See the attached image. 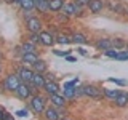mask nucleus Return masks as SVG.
Wrapping results in <instances>:
<instances>
[{
  "mask_svg": "<svg viewBox=\"0 0 128 120\" xmlns=\"http://www.w3.org/2000/svg\"><path fill=\"white\" fill-rule=\"evenodd\" d=\"M30 101H29V106H30V109L34 110V114H43V110H45V107H46V99L43 98V96H40V94H34V96H30Z\"/></svg>",
  "mask_w": 128,
  "mask_h": 120,
  "instance_id": "nucleus-1",
  "label": "nucleus"
},
{
  "mask_svg": "<svg viewBox=\"0 0 128 120\" xmlns=\"http://www.w3.org/2000/svg\"><path fill=\"white\" fill-rule=\"evenodd\" d=\"M19 85H21V78H19V75L10 74V75H6V77H5V82H3V86H5V90H8V91H14Z\"/></svg>",
  "mask_w": 128,
  "mask_h": 120,
  "instance_id": "nucleus-2",
  "label": "nucleus"
},
{
  "mask_svg": "<svg viewBox=\"0 0 128 120\" xmlns=\"http://www.w3.org/2000/svg\"><path fill=\"white\" fill-rule=\"evenodd\" d=\"M83 94H85V96H90V98H94V99H101L102 94H104V91L99 86L90 85V83H88V85L83 86Z\"/></svg>",
  "mask_w": 128,
  "mask_h": 120,
  "instance_id": "nucleus-3",
  "label": "nucleus"
},
{
  "mask_svg": "<svg viewBox=\"0 0 128 120\" xmlns=\"http://www.w3.org/2000/svg\"><path fill=\"white\" fill-rule=\"evenodd\" d=\"M26 27L29 32H34V34H38L42 30V21L37 18V16H30V18L26 19Z\"/></svg>",
  "mask_w": 128,
  "mask_h": 120,
  "instance_id": "nucleus-4",
  "label": "nucleus"
},
{
  "mask_svg": "<svg viewBox=\"0 0 128 120\" xmlns=\"http://www.w3.org/2000/svg\"><path fill=\"white\" fill-rule=\"evenodd\" d=\"M14 93H16V96H18L19 99H24V101H26V99L30 98V93H32V91H30V85H27V83H21V85L14 90Z\"/></svg>",
  "mask_w": 128,
  "mask_h": 120,
  "instance_id": "nucleus-5",
  "label": "nucleus"
},
{
  "mask_svg": "<svg viewBox=\"0 0 128 120\" xmlns=\"http://www.w3.org/2000/svg\"><path fill=\"white\" fill-rule=\"evenodd\" d=\"M30 85H34L35 88H43L45 86V83H46V78H45V75L43 74H38V72H34V77H32L30 80Z\"/></svg>",
  "mask_w": 128,
  "mask_h": 120,
  "instance_id": "nucleus-6",
  "label": "nucleus"
},
{
  "mask_svg": "<svg viewBox=\"0 0 128 120\" xmlns=\"http://www.w3.org/2000/svg\"><path fill=\"white\" fill-rule=\"evenodd\" d=\"M38 38H40V43H42V45H45V46H51L54 43V37L50 34V32L40 30L38 32Z\"/></svg>",
  "mask_w": 128,
  "mask_h": 120,
  "instance_id": "nucleus-7",
  "label": "nucleus"
},
{
  "mask_svg": "<svg viewBox=\"0 0 128 120\" xmlns=\"http://www.w3.org/2000/svg\"><path fill=\"white\" fill-rule=\"evenodd\" d=\"M88 8L91 13H101L104 8V2L102 0H90L88 2Z\"/></svg>",
  "mask_w": 128,
  "mask_h": 120,
  "instance_id": "nucleus-8",
  "label": "nucleus"
},
{
  "mask_svg": "<svg viewBox=\"0 0 128 120\" xmlns=\"http://www.w3.org/2000/svg\"><path fill=\"white\" fill-rule=\"evenodd\" d=\"M18 75H19V78H22L26 83H29L30 80H32V77H34V70L27 69V67H21L19 72H18Z\"/></svg>",
  "mask_w": 128,
  "mask_h": 120,
  "instance_id": "nucleus-9",
  "label": "nucleus"
},
{
  "mask_svg": "<svg viewBox=\"0 0 128 120\" xmlns=\"http://www.w3.org/2000/svg\"><path fill=\"white\" fill-rule=\"evenodd\" d=\"M50 101L53 102V106H56V107H64L66 106V98L61 96V94H58V93L50 94Z\"/></svg>",
  "mask_w": 128,
  "mask_h": 120,
  "instance_id": "nucleus-10",
  "label": "nucleus"
},
{
  "mask_svg": "<svg viewBox=\"0 0 128 120\" xmlns=\"http://www.w3.org/2000/svg\"><path fill=\"white\" fill-rule=\"evenodd\" d=\"M43 115H45L46 120H59V112L54 109V107H45V110H43Z\"/></svg>",
  "mask_w": 128,
  "mask_h": 120,
  "instance_id": "nucleus-11",
  "label": "nucleus"
},
{
  "mask_svg": "<svg viewBox=\"0 0 128 120\" xmlns=\"http://www.w3.org/2000/svg\"><path fill=\"white\" fill-rule=\"evenodd\" d=\"M114 101H115V104H117L118 107H125L128 104V93H125V91H118L117 98H115Z\"/></svg>",
  "mask_w": 128,
  "mask_h": 120,
  "instance_id": "nucleus-12",
  "label": "nucleus"
},
{
  "mask_svg": "<svg viewBox=\"0 0 128 120\" xmlns=\"http://www.w3.org/2000/svg\"><path fill=\"white\" fill-rule=\"evenodd\" d=\"M45 91L48 94H53V93H58V90H59V86H58V83L54 82V80H46V83H45Z\"/></svg>",
  "mask_w": 128,
  "mask_h": 120,
  "instance_id": "nucleus-13",
  "label": "nucleus"
},
{
  "mask_svg": "<svg viewBox=\"0 0 128 120\" xmlns=\"http://www.w3.org/2000/svg\"><path fill=\"white\" fill-rule=\"evenodd\" d=\"M32 66V70L34 72H38V74H43V72L46 70V62L42 61V59H37L34 64H30Z\"/></svg>",
  "mask_w": 128,
  "mask_h": 120,
  "instance_id": "nucleus-14",
  "label": "nucleus"
},
{
  "mask_svg": "<svg viewBox=\"0 0 128 120\" xmlns=\"http://www.w3.org/2000/svg\"><path fill=\"white\" fill-rule=\"evenodd\" d=\"M64 5V0H48V10L50 11H59Z\"/></svg>",
  "mask_w": 128,
  "mask_h": 120,
  "instance_id": "nucleus-15",
  "label": "nucleus"
},
{
  "mask_svg": "<svg viewBox=\"0 0 128 120\" xmlns=\"http://www.w3.org/2000/svg\"><path fill=\"white\" fill-rule=\"evenodd\" d=\"M96 48L98 50H109V48H112V42L109 38H99L98 42H96Z\"/></svg>",
  "mask_w": 128,
  "mask_h": 120,
  "instance_id": "nucleus-16",
  "label": "nucleus"
},
{
  "mask_svg": "<svg viewBox=\"0 0 128 120\" xmlns=\"http://www.w3.org/2000/svg\"><path fill=\"white\" fill-rule=\"evenodd\" d=\"M61 10H64V14H67V16H77V13H75V5L72 2L64 3Z\"/></svg>",
  "mask_w": 128,
  "mask_h": 120,
  "instance_id": "nucleus-17",
  "label": "nucleus"
},
{
  "mask_svg": "<svg viewBox=\"0 0 128 120\" xmlns=\"http://www.w3.org/2000/svg\"><path fill=\"white\" fill-rule=\"evenodd\" d=\"M21 51H22V54H24V53H37V48H35L34 43L24 42L22 45H21Z\"/></svg>",
  "mask_w": 128,
  "mask_h": 120,
  "instance_id": "nucleus-18",
  "label": "nucleus"
},
{
  "mask_svg": "<svg viewBox=\"0 0 128 120\" xmlns=\"http://www.w3.org/2000/svg\"><path fill=\"white\" fill-rule=\"evenodd\" d=\"M19 5H21V8L24 11H32V8L35 6V2L34 0H19Z\"/></svg>",
  "mask_w": 128,
  "mask_h": 120,
  "instance_id": "nucleus-19",
  "label": "nucleus"
},
{
  "mask_svg": "<svg viewBox=\"0 0 128 120\" xmlns=\"http://www.w3.org/2000/svg\"><path fill=\"white\" fill-rule=\"evenodd\" d=\"M37 59H38L37 53H24L22 54V62H26V64H34Z\"/></svg>",
  "mask_w": 128,
  "mask_h": 120,
  "instance_id": "nucleus-20",
  "label": "nucleus"
},
{
  "mask_svg": "<svg viewBox=\"0 0 128 120\" xmlns=\"http://www.w3.org/2000/svg\"><path fill=\"white\" fill-rule=\"evenodd\" d=\"M35 6H37V10L40 11V13H46L48 10V0H37L35 2Z\"/></svg>",
  "mask_w": 128,
  "mask_h": 120,
  "instance_id": "nucleus-21",
  "label": "nucleus"
},
{
  "mask_svg": "<svg viewBox=\"0 0 128 120\" xmlns=\"http://www.w3.org/2000/svg\"><path fill=\"white\" fill-rule=\"evenodd\" d=\"M72 40H74L75 43H78V45H85V43H88L86 37L83 34H74L72 35Z\"/></svg>",
  "mask_w": 128,
  "mask_h": 120,
  "instance_id": "nucleus-22",
  "label": "nucleus"
},
{
  "mask_svg": "<svg viewBox=\"0 0 128 120\" xmlns=\"http://www.w3.org/2000/svg\"><path fill=\"white\" fill-rule=\"evenodd\" d=\"M102 91H104V96L112 99V101H114V99L117 98V94H118V90H110V88H104Z\"/></svg>",
  "mask_w": 128,
  "mask_h": 120,
  "instance_id": "nucleus-23",
  "label": "nucleus"
},
{
  "mask_svg": "<svg viewBox=\"0 0 128 120\" xmlns=\"http://www.w3.org/2000/svg\"><path fill=\"white\" fill-rule=\"evenodd\" d=\"M110 42H112V46H114L115 50H120V48H125V45H126V43L123 42L122 38H114V40H110Z\"/></svg>",
  "mask_w": 128,
  "mask_h": 120,
  "instance_id": "nucleus-24",
  "label": "nucleus"
},
{
  "mask_svg": "<svg viewBox=\"0 0 128 120\" xmlns=\"http://www.w3.org/2000/svg\"><path fill=\"white\" fill-rule=\"evenodd\" d=\"M110 10L112 11H118L120 14H125V8L120 5V3H110Z\"/></svg>",
  "mask_w": 128,
  "mask_h": 120,
  "instance_id": "nucleus-25",
  "label": "nucleus"
},
{
  "mask_svg": "<svg viewBox=\"0 0 128 120\" xmlns=\"http://www.w3.org/2000/svg\"><path fill=\"white\" fill-rule=\"evenodd\" d=\"M104 54L107 56V58H117V54H118V51L117 50H114V48H109V50H104Z\"/></svg>",
  "mask_w": 128,
  "mask_h": 120,
  "instance_id": "nucleus-26",
  "label": "nucleus"
},
{
  "mask_svg": "<svg viewBox=\"0 0 128 120\" xmlns=\"http://www.w3.org/2000/svg\"><path fill=\"white\" fill-rule=\"evenodd\" d=\"M27 42H30V43H40V38H38V34H34V32H30V35H29V40H27Z\"/></svg>",
  "mask_w": 128,
  "mask_h": 120,
  "instance_id": "nucleus-27",
  "label": "nucleus"
},
{
  "mask_svg": "<svg viewBox=\"0 0 128 120\" xmlns=\"http://www.w3.org/2000/svg\"><path fill=\"white\" fill-rule=\"evenodd\" d=\"M109 82H114V83H117V85H120V86H126L128 85L126 80H120V78H109Z\"/></svg>",
  "mask_w": 128,
  "mask_h": 120,
  "instance_id": "nucleus-28",
  "label": "nucleus"
},
{
  "mask_svg": "<svg viewBox=\"0 0 128 120\" xmlns=\"http://www.w3.org/2000/svg\"><path fill=\"white\" fill-rule=\"evenodd\" d=\"M88 2H90V0H74V5L83 8V6H88Z\"/></svg>",
  "mask_w": 128,
  "mask_h": 120,
  "instance_id": "nucleus-29",
  "label": "nucleus"
},
{
  "mask_svg": "<svg viewBox=\"0 0 128 120\" xmlns=\"http://www.w3.org/2000/svg\"><path fill=\"white\" fill-rule=\"evenodd\" d=\"M53 53H54L56 56H69V54H70V50H67V51H61V50H54Z\"/></svg>",
  "mask_w": 128,
  "mask_h": 120,
  "instance_id": "nucleus-30",
  "label": "nucleus"
},
{
  "mask_svg": "<svg viewBox=\"0 0 128 120\" xmlns=\"http://www.w3.org/2000/svg\"><path fill=\"white\" fill-rule=\"evenodd\" d=\"M74 93L77 98H80V96H83V86H75L74 88Z\"/></svg>",
  "mask_w": 128,
  "mask_h": 120,
  "instance_id": "nucleus-31",
  "label": "nucleus"
},
{
  "mask_svg": "<svg viewBox=\"0 0 128 120\" xmlns=\"http://www.w3.org/2000/svg\"><path fill=\"white\" fill-rule=\"evenodd\" d=\"M58 42H59V43H69L70 38L67 37V35H59V37H58Z\"/></svg>",
  "mask_w": 128,
  "mask_h": 120,
  "instance_id": "nucleus-32",
  "label": "nucleus"
},
{
  "mask_svg": "<svg viewBox=\"0 0 128 120\" xmlns=\"http://www.w3.org/2000/svg\"><path fill=\"white\" fill-rule=\"evenodd\" d=\"M115 59H128V51H123V53H118Z\"/></svg>",
  "mask_w": 128,
  "mask_h": 120,
  "instance_id": "nucleus-33",
  "label": "nucleus"
},
{
  "mask_svg": "<svg viewBox=\"0 0 128 120\" xmlns=\"http://www.w3.org/2000/svg\"><path fill=\"white\" fill-rule=\"evenodd\" d=\"M16 115H18V117H27V115H29V114H27V110H24V109H21V110H18V112H16Z\"/></svg>",
  "mask_w": 128,
  "mask_h": 120,
  "instance_id": "nucleus-34",
  "label": "nucleus"
},
{
  "mask_svg": "<svg viewBox=\"0 0 128 120\" xmlns=\"http://www.w3.org/2000/svg\"><path fill=\"white\" fill-rule=\"evenodd\" d=\"M2 120H14V118H13V115H11L10 112H5V114H3V117H2Z\"/></svg>",
  "mask_w": 128,
  "mask_h": 120,
  "instance_id": "nucleus-35",
  "label": "nucleus"
},
{
  "mask_svg": "<svg viewBox=\"0 0 128 120\" xmlns=\"http://www.w3.org/2000/svg\"><path fill=\"white\" fill-rule=\"evenodd\" d=\"M58 21H61V22L67 21V14H59V16H58Z\"/></svg>",
  "mask_w": 128,
  "mask_h": 120,
  "instance_id": "nucleus-36",
  "label": "nucleus"
},
{
  "mask_svg": "<svg viewBox=\"0 0 128 120\" xmlns=\"http://www.w3.org/2000/svg\"><path fill=\"white\" fill-rule=\"evenodd\" d=\"M66 59H67V61H70V62H74V61H77V58H74V56H66Z\"/></svg>",
  "mask_w": 128,
  "mask_h": 120,
  "instance_id": "nucleus-37",
  "label": "nucleus"
},
{
  "mask_svg": "<svg viewBox=\"0 0 128 120\" xmlns=\"http://www.w3.org/2000/svg\"><path fill=\"white\" fill-rule=\"evenodd\" d=\"M78 53L82 56H86V50H83V48H78Z\"/></svg>",
  "mask_w": 128,
  "mask_h": 120,
  "instance_id": "nucleus-38",
  "label": "nucleus"
},
{
  "mask_svg": "<svg viewBox=\"0 0 128 120\" xmlns=\"http://www.w3.org/2000/svg\"><path fill=\"white\" fill-rule=\"evenodd\" d=\"M3 114H5V109H3V107L0 106V120H2V117H3Z\"/></svg>",
  "mask_w": 128,
  "mask_h": 120,
  "instance_id": "nucleus-39",
  "label": "nucleus"
},
{
  "mask_svg": "<svg viewBox=\"0 0 128 120\" xmlns=\"http://www.w3.org/2000/svg\"><path fill=\"white\" fill-rule=\"evenodd\" d=\"M5 2H6V3H13V2H14V3H18L19 0H5Z\"/></svg>",
  "mask_w": 128,
  "mask_h": 120,
  "instance_id": "nucleus-40",
  "label": "nucleus"
},
{
  "mask_svg": "<svg viewBox=\"0 0 128 120\" xmlns=\"http://www.w3.org/2000/svg\"><path fill=\"white\" fill-rule=\"evenodd\" d=\"M0 74H2V64H0Z\"/></svg>",
  "mask_w": 128,
  "mask_h": 120,
  "instance_id": "nucleus-41",
  "label": "nucleus"
},
{
  "mask_svg": "<svg viewBox=\"0 0 128 120\" xmlns=\"http://www.w3.org/2000/svg\"><path fill=\"white\" fill-rule=\"evenodd\" d=\"M125 48H126V51H128V43H126V45H125Z\"/></svg>",
  "mask_w": 128,
  "mask_h": 120,
  "instance_id": "nucleus-42",
  "label": "nucleus"
},
{
  "mask_svg": "<svg viewBox=\"0 0 128 120\" xmlns=\"http://www.w3.org/2000/svg\"><path fill=\"white\" fill-rule=\"evenodd\" d=\"M59 120H67V118H64V117H61V118H59Z\"/></svg>",
  "mask_w": 128,
  "mask_h": 120,
  "instance_id": "nucleus-43",
  "label": "nucleus"
},
{
  "mask_svg": "<svg viewBox=\"0 0 128 120\" xmlns=\"http://www.w3.org/2000/svg\"><path fill=\"white\" fill-rule=\"evenodd\" d=\"M0 59H2V53H0Z\"/></svg>",
  "mask_w": 128,
  "mask_h": 120,
  "instance_id": "nucleus-44",
  "label": "nucleus"
},
{
  "mask_svg": "<svg viewBox=\"0 0 128 120\" xmlns=\"http://www.w3.org/2000/svg\"><path fill=\"white\" fill-rule=\"evenodd\" d=\"M34 2H37V0H34Z\"/></svg>",
  "mask_w": 128,
  "mask_h": 120,
  "instance_id": "nucleus-45",
  "label": "nucleus"
},
{
  "mask_svg": "<svg viewBox=\"0 0 128 120\" xmlns=\"http://www.w3.org/2000/svg\"><path fill=\"white\" fill-rule=\"evenodd\" d=\"M0 2H2V0H0Z\"/></svg>",
  "mask_w": 128,
  "mask_h": 120,
  "instance_id": "nucleus-46",
  "label": "nucleus"
}]
</instances>
